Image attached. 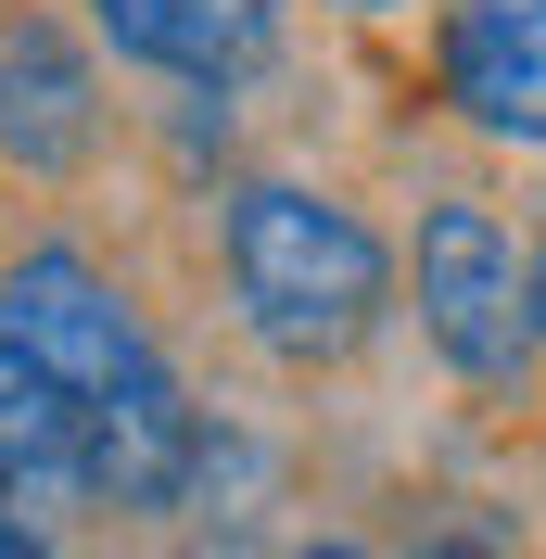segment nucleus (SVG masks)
<instances>
[{"mask_svg":"<svg viewBox=\"0 0 546 559\" xmlns=\"http://www.w3.org/2000/svg\"><path fill=\"white\" fill-rule=\"evenodd\" d=\"M394 306L419 318V344H432V369L458 394H509L521 356H534V331H521V242L483 191H432L419 204L407 254H394Z\"/></svg>","mask_w":546,"mask_h":559,"instance_id":"f03ea898","label":"nucleus"},{"mask_svg":"<svg viewBox=\"0 0 546 559\" xmlns=\"http://www.w3.org/2000/svg\"><path fill=\"white\" fill-rule=\"evenodd\" d=\"M293 0H90V38H115V64L178 76V90H241V76L280 51Z\"/></svg>","mask_w":546,"mask_h":559,"instance_id":"423d86ee","label":"nucleus"},{"mask_svg":"<svg viewBox=\"0 0 546 559\" xmlns=\"http://www.w3.org/2000/svg\"><path fill=\"white\" fill-rule=\"evenodd\" d=\"M0 344H13L38 382L76 407V432H103L115 394L166 369V344H153L140 293H128L90 242H26L13 267H0Z\"/></svg>","mask_w":546,"mask_h":559,"instance_id":"7ed1b4c3","label":"nucleus"},{"mask_svg":"<svg viewBox=\"0 0 546 559\" xmlns=\"http://www.w3.org/2000/svg\"><path fill=\"white\" fill-rule=\"evenodd\" d=\"M331 13H356V26H381V13H407V0H331Z\"/></svg>","mask_w":546,"mask_h":559,"instance_id":"f8f14e48","label":"nucleus"},{"mask_svg":"<svg viewBox=\"0 0 546 559\" xmlns=\"http://www.w3.org/2000/svg\"><path fill=\"white\" fill-rule=\"evenodd\" d=\"M432 103L496 153H546V0H432Z\"/></svg>","mask_w":546,"mask_h":559,"instance_id":"39448f33","label":"nucleus"},{"mask_svg":"<svg viewBox=\"0 0 546 559\" xmlns=\"http://www.w3.org/2000/svg\"><path fill=\"white\" fill-rule=\"evenodd\" d=\"M0 559H64V534L26 522V509H0Z\"/></svg>","mask_w":546,"mask_h":559,"instance_id":"9d476101","label":"nucleus"},{"mask_svg":"<svg viewBox=\"0 0 546 559\" xmlns=\"http://www.w3.org/2000/svg\"><path fill=\"white\" fill-rule=\"evenodd\" d=\"M216 280L241 344L280 369H356L394 331V242L369 204L318 178H229L216 191Z\"/></svg>","mask_w":546,"mask_h":559,"instance_id":"f257e3e1","label":"nucleus"},{"mask_svg":"<svg viewBox=\"0 0 546 559\" xmlns=\"http://www.w3.org/2000/svg\"><path fill=\"white\" fill-rule=\"evenodd\" d=\"M521 331H534V369H546V229L521 242Z\"/></svg>","mask_w":546,"mask_h":559,"instance_id":"1a4fd4ad","label":"nucleus"},{"mask_svg":"<svg viewBox=\"0 0 546 559\" xmlns=\"http://www.w3.org/2000/svg\"><path fill=\"white\" fill-rule=\"evenodd\" d=\"M0 13H13V0H0Z\"/></svg>","mask_w":546,"mask_h":559,"instance_id":"ddd939ff","label":"nucleus"},{"mask_svg":"<svg viewBox=\"0 0 546 559\" xmlns=\"http://www.w3.org/2000/svg\"><path fill=\"white\" fill-rule=\"evenodd\" d=\"M394 559H534V534H521L496 496H432V509L407 522V547H394Z\"/></svg>","mask_w":546,"mask_h":559,"instance_id":"6e6552de","label":"nucleus"},{"mask_svg":"<svg viewBox=\"0 0 546 559\" xmlns=\"http://www.w3.org/2000/svg\"><path fill=\"white\" fill-rule=\"evenodd\" d=\"M0 509H26V522L90 509V432L13 344H0Z\"/></svg>","mask_w":546,"mask_h":559,"instance_id":"0eeeda50","label":"nucleus"},{"mask_svg":"<svg viewBox=\"0 0 546 559\" xmlns=\"http://www.w3.org/2000/svg\"><path fill=\"white\" fill-rule=\"evenodd\" d=\"M103 128H115V90H103L90 26L13 0V13H0V166L64 191V178L103 166Z\"/></svg>","mask_w":546,"mask_h":559,"instance_id":"20e7f679","label":"nucleus"},{"mask_svg":"<svg viewBox=\"0 0 546 559\" xmlns=\"http://www.w3.org/2000/svg\"><path fill=\"white\" fill-rule=\"evenodd\" d=\"M268 559H381V547H356V534H293V547H268Z\"/></svg>","mask_w":546,"mask_h":559,"instance_id":"9b49d317","label":"nucleus"}]
</instances>
